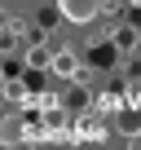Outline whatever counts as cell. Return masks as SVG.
Instances as JSON below:
<instances>
[{
	"label": "cell",
	"instance_id": "obj_1",
	"mask_svg": "<svg viewBox=\"0 0 141 150\" xmlns=\"http://www.w3.org/2000/svg\"><path fill=\"white\" fill-rule=\"evenodd\" d=\"M57 13L75 27H88L97 22V13H106V0H57Z\"/></svg>",
	"mask_w": 141,
	"mask_h": 150
},
{
	"label": "cell",
	"instance_id": "obj_2",
	"mask_svg": "<svg viewBox=\"0 0 141 150\" xmlns=\"http://www.w3.org/2000/svg\"><path fill=\"white\" fill-rule=\"evenodd\" d=\"M80 66H84V62H80V53H75V49H53V66H49L53 75H62V80H75Z\"/></svg>",
	"mask_w": 141,
	"mask_h": 150
},
{
	"label": "cell",
	"instance_id": "obj_3",
	"mask_svg": "<svg viewBox=\"0 0 141 150\" xmlns=\"http://www.w3.org/2000/svg\"><path fill=\"white\" fill-rule=\"evenodd\" d=\"M110 44H115V53H137L141 31H137V27H128V22H115V27H110Z\"/></svg>",
	"mask_w": 141,
	"mask_h": 150
},
{
	"label": "cell",
	"instance_id": "obj_4",
	"mask_svg": "<svg viewBox=\"0 0 141 150\" xmlns=\"http://www.w3.org/2000/svg\"><path fill=\"white\" fill-rule=\"evenodd\" d=\"M70 128H75V132H70L75 141H80V137H84V141H102V137H106V128H102L97 119H75Z\"/></svg>",
	"mask_w": 141,
	"mask_h": 150
},
{
	"label": "cell",
	"instance_id": "obj_5",
	"mask_svg": "<svg viewBox=\"0 0 141 150\" xmlns=\"http://www.w3.org/2000/svg\"><path fill=\"white\" fill-rule=\"evenodd\" d=\"M27 66H35V71H40V66H53V53H49L44 44H31V49H27Z\"/></svg>",
	"mask_w": 141,
	"mask_h": 150
},
{
	"label": "cell",
	"instance_id": "obj_6",
	"mask_svg": "<svg viewBox=\"0 0 141 150\" xmlns=\"http://www.w3.org/2000/svg\"><path fill=\"white\" fill-rule=\"evenodd\" d=\"M62 106H66V110H75V106H80V110H84V106H88V93H84V88H70V93L62 97Z\"/></svg>",
	"mask_w": 141,
	"mask_h": 150
},
{
	"label": "cell",
	"instance_id": "obj_7",
	"mask_svg": "<svg viewBox=\"0 0 141 150\" xmlns=\"http://www.w3.org/2000/svg\"><path fill=\"white\" fill-rule=\"evenodd\" d=\"M128 5H132V9H141V0H128Z\"/></svg>",
	"mask_w": 141,
	"mask_h": 150
}]
</instances>
